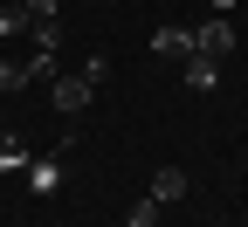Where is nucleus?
<instances>
[{
  "label": "nucleus",
  "instance_id": "obj_1",
  "mask_svg": "<svg viewBox=\"0 0 248 227\" xmlns=\"http://www.w3.org/2000/svg\"><path fill=\"white\" fill-rule=\"evenodd\" d=\"M193 55H207V62H221V55H234V28L214 14L207 28H193Z\"/></svg>",
  "mask_w": 248,
  "mask_h": 227
},
{
  "label": "nucleus",
  "instance_id": "obj_2",
  "mask_svg": "<svg viewBox=\"0 0 248 227\" xmlns=\"http://www.w3.org/2000/svg\"><path fill=\"white\" fill-rule=\"evenodd\" d=\"M90 96H97V90H90L83 76H55V110H62V117H76Z\"/></svg>",
  "mask_w": 248,
  "mask_h": 227
},
{
  "label": "nucleus",
  "instance_id": "obj_3",
  "mask_svg": "<svg viewBox=\"0 0 248 227\" xmlns=\"http://www.w3.org/2000/svg\"><path fill=\"white\" fill-rule=\"evenodd\" d=\"M152 200H159V207L186 200V172H179V166H159V172H152Z\"/></svg>",
  "mask_w": 248,
  "mask_h": 227
},
{
  "label": "nucleus",
  "instance_id": "obj_4",
  "mask_svg": "<svg viewBox=\"0 0 248 227\" xmlns=\"http://www.w3.org/2000/svg\"><path fill=\"white\" fill-rule=\"evenodd\" d=\"M152 48H159V55H193V28H159Z\"/></svg>",
  "mask_w": 248,
  "mask_h": 227
},
{
  "label": "nucleus",
  "instance_id": "obj_5",
  "mask_svg": "<svg viewBox=\"0 0 248 227\" xmlns=\"http://www.w3.org/2000/svg\"><path fill=\"white\" fill-rule=\"evenodd\" d=\"M186 83H193V90H214V83H221V62L193 55V62H186Z\"/></svg>",
  "mask_w": 248,
  "mask_h": 227
},
{
  "label": "nucleus",
  "instance_id": "obj_6",
  "mask_svg": "<svg viewBox=\"0 0 248 227\" xmlns=\"http://www.w3.org/2000/svg\"><path fill=\"white\" fill-rule=\"evenodd\" d=\"M28 28H35V21H28V0H14V7H0V35H28Z\"/></svg>",
  "mask_w": 248,
  "mask_h": 227
},
{
  "label": "nucleus",
  "instance_id": "obj_7",
  "mask_svg": "<svg viewBox=\"0 0 248 227\" xmlns=\"http://www.w3.org/2000/svg\"><path fill=\"white\" fill-rule=\"evenodd\" d=\"M35 76H28V62H0V96H14V90H28Z\"/></svg>",
  "mask_w": 248,
  "mask_h": 227
},
{
  "label": "nucleus",
  "instance_id": "obj_8",
  "mask_svg": "<svg viewBox=\"0 0 248 227\" xmlns=\"http://www.w3.org/2000/svg\"><path fill=\"white\" fill-rule=\"evenodd\" d=\"M28 186H35V193H55V186H62V172L48 166V158H35V166H28Z\"/></svg>",
  "mask_w": 248,
  "mask_h": 227
},
{
  "label": "nucleus",
  "instance_id": "obj_9",
  "mask_svg": "<svg viewBox=\"0 0 248 227\" xmlns=\"http://www.w3.org/2000/svg\"><path fill=\"white\" fill-rule=\"evenodd\" d=\"M124 227H159V200H152V193H145V200L131 207V220H124Z\"/></svg>",
  "mask_w": 248,
  "mask_h": 227
},
{
  "label": "nucleus",
  "instance_id": "obj_10",
  "mask_svg": "<svg viewBox=\"0 0 248 227\" xmlns=\"http://www.w3.org/2000/svg\"><path fill=\"white\" fill-rule=\"evenodd\" d=\"M55 48H62V28H55V21L35 28V55H55Z\"/></svg>",
  "mask_w": 248,
  "mask_h": 227
},
{
  "label": "nucleus",
  "instance_id": "obj_11",
  "mask_svg": "<svg viewBox=\"0 0 248 227\" xmlns=\"http://www.w3.org/2000/svg\"><path fill=\"white\" fill-rule=\"evenodd\" d=\"M104 76H110V62H104V55H90V62H83V83H90V90H104Z\"/></svg>",
  "mask_w": 248,
  "mask_h": 227
},
{
  "label": "nucleus",
  "instance_id": "obj_12",
  "mask_svg": "<svg viewBox=\"0 0 248 227\" xmlns=\"http://www.w3.org/2000/svg\"><path fill=\"white\" fill-rule=\"evenodd\" d=\"M0 166H21V138L14 131H0Z\"/></svg>",
  "mask_w": 248,
  "mask_h": 227
}]
</instances>
